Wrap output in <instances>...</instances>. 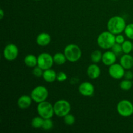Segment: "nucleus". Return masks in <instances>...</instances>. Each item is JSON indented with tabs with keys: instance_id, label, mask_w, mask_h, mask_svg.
Returning <instances> with one entry per match:
<instances>
[{
	"instance_id": "f257e3e1",
	"label": "nucleus",
	"mask_w": 133,
	"mask_h": 133,
	"mask_svg": "<svg viewBox=\"0 0 133 133\" xmlns=\"http://www.w3.org/2000/svg\"><path fill=\"white\" fill-rule=\"evenodd\" d=\"M126 25L127 24L125 19L119 16H115L110 18L107 24L108 31L114 35H118L123 32Z\"/></svg>"
},
{
	"instance_id": "f03ea898",
	"label": "nucleus",
	"mask_w": 133,
	"mask_h": 133,
	"mask_svg": "<svg viewBox=\"0 0 133 133\" xmlns=\"http://www.w3.org/2000/svg\"><path fill=\"white\" fill-rule=\"evenodd\" d=\"M97 42L101 49H111L116 43V36L110 31H104L98 36Z\"/></svg>"
},
{
	"instance_id": "7ed1b4c3",
	"label": "nucleus",
	"mask_w": 133,
	"mask_h": 133,
	"mask_svg": "<svg viewBox=\"0 0 133 133\" xmlns=\"http://www.w3.org/2000/svg\"><path fill=\"white\" fill-rule=\"evenodd\" d=\"M64 53L66 55L68 61L70 62H77L81 58L82 55L81 48L74 44H70L66 45L64 50Z\"/></svg>"
},
{
	"instance_id": "20e7f679",
	"label": "nucleus",
	"mask_w": 133,
	"mask_h": 133,
	"mask_svg": "<svg viewBox=\"0 0 133 133\" xmlns=\"http://www.w3.org/2000/svg\"><path fill=\"white\" fill-rule=\"evenodd\" d=\"M54 112L56 116L60 118H64L68 114L71 110V105L65 99H60L56 101L53 105Z\"/></svg>"
},
{
	"instance_id": "39448f33",
	"label": "nucleus",
	"mask_w": 133,
	"mask_h": 133,
	"mask_svg": "<svg viewBox=\"0 0 133 133\" xmlns=\"http://www.w3.org/2000/svg\"><path fill=\"white\" fill-rule=\"evenodd\" d=\"M38 114L40 116L44 119H49L51 118L55 114L53 105L51 103L47 101L38 103L37 106Z\"/></svg>"
},
{
	"instance_id": "423d86ee",
	"label": "nucleus",
	"mask_w": 133,
	"mask_h": 133,
	"mask_svg": "<svg viewBox=\"0 0 133 133\" xmlns=\"http://www.w3.org/2000/svg\"><path fill=\"white\" fill-rule=\"evenodd\" d=\"M48 90L44 86H37L32 90L31 97L32 101L36 103H40L44 101H46L48 97Z\"/></svg>"
},
{
	"instance_id": "0eeeda50",
	"label": "nucleus",
	"mask_w": 133,
	"mask_h": 133,
	"mask_svg": "<svg viewBox=\"0 0 133 133\" xmlns=\"http://www.w3.org/2000/svg\"><path fill=\"white\" fill-rule=\"evenodd\" d=\"M117 111L121 116H131L133 114V104L127 99H123L117 105Z\"/></svg>"
},
{
	"instance_id": "6e6552de",
	"label": "nucleus",
	"mask_w": 133,
	"mask_h": 133,
	"mask_svg": "<svg viewBox=\"0 0 133 133\" xmlns=\"http://www.w3.org/2000/svg\"><path fill=\"white\" fill-rule=\"evenodd\" d=\"M38 66L43 70L51 68L54 62L53 57L48 53H42L38 56Z\"/></svg>"
},
{
	"instance_id": "1a4fd4ad",
	"label": "nucleus",
	"mask_w": 133,
	"mask_h": 133,
	"mask_svg": "<svg viewBox=\"0 0 133 133\" xmlns=\"http://www.w3.org/2000/svg\"><path fill=\"white\" fill-rule=\"evenodd\" d=\"M19 50L15 44H9L5 46L3 50V57L6 61H13L18 57Z\"/></svg>"
},
{
	"instance_id": "9d476101",
	"label": "nucleus",
	"mask_w": 133,
	"mask_h": 133,
	"mask_svg": "<svg viewBox=\"0 0 133 133\" xmlns=\"http://www.w3.org/2000/svg\"><path fill=\"white\" fill-rule=\"evenodd\" d=\"M125 68L120 64L114 63L109 66V74L112 78L114 79H121L124 77Z\"/></svg>"
},
{
	"instance_id": "9b49d317",
	"label": "nucleus",
	"mask_w": 133,
	"mask_h": 133,
	"mask_svg": "<svg viewBox=\"0 0 133 133\" xmlns=\"http://www.w3.org/2000/svg\"><path fill=\"white\" fill-rule=\"evenodd\" d=\"M94 87L89 82H83L79 85V92L83 96L90 97L94 94Z\"/></svg>"
},
{
	"instance_id": "f8f14e48",
	"label": "nucleus",
	"mask_w": 133,
	"mask_h": 133,
	"mask_svg": "<svg viewBox=\"0 0 133 133\" xmlns=\"http://www.w3.org/2000/svg\"><path fill=\"white\" fill-rule=\"evenodd\" d=\"M117 59V55L112 51H107L103 54L102 62L105 65L110 66L113 64L116 63Z\"/></svg>"
},
{
	"instance_id": "ddd939ff",
	"label": "nucleus",
	"mask_w": 133,
	"mask_h": 133,
	"mask_svg": "<svg viewBox=\"0 0 133 133\" xmlns=\"http://www.w3.org/2000/svg\"><path fill=\"white\" fill-rule=\"evenodd\" d=\"M87 74L91 79H96L101 75V69L96 63L92 64L87 68Z\"/></svg>"
},
{
	"instance_id": "4468645a",
	"label": "nucleus",
	"mask_w": 133,
	"mask_h": 133,
	"mask_svg": "<svg viewBox=\"0 0 133 133\" xmlns=\"http://www.w3.org/2000/svg\"><path fill=\"white\" fill-rule=\"evenodd\" d=\"M119 64L125 70H130L133 67V57L130 54H125L121 57Z\"/></svg>"
},
{
	"instance_id": "2eb2a0df",
	"label": "nucleus",
	"mask_w": 133,
	"mask_h": 133,
	"mask_svg": "<svg viewBox=\"0 0 133 133\" xmlns=\"http://www.w3.org/2000/svg\"><path fill=\"white\" fill-rule=\"evenodd\" d=\"M51 38L49 34L47 32H41L36 37V42L38 45L40 46L45 47L49 45V43L51 42Z\"/></svg>"
},
{
	"instance_id": "dca6fc26",
	"label": "nucleus",
	"mask_w": 133,
	"mask_h": 133,
	"mask_svg": "<svg viewBox=\"0 0 133 133\" xmlns=\"http://www.w3.org/2000/svg\"><path fill=\"white\" fill-rule=\"evenodd\" d=\"M32 99L31 96L23 95L20 96L18 100V106L21 109H27L32 104Z\"/></svg>"
},
{
	"instance_id": "f3484780",
	"label": "nucleus",
	"mask_w": 133,
	"mask_h": 133,
	"mask_svg": "<svg viewBox=\"0 0 133 133\" xmlns=\"http://www.w3.org/2000/svg\"><path fill=\"white\" fill-rule=\"evenodd\" d=\"M57 74L55 70L51 68L44 70L42 77L45 81L47 83H53L55 80H57Z\"/></svg>"
},
{
	"instance_id": "a211bd4d",
	"label": "nucleus",
	"mask_w": 133,
	"mask_h": 133,
	"mask_svg": "<svg viewBox=\"0 0 133 133\" xmlns=\"http://www.w3.org/2000/svg\"><path fill=\"white\" fill-rule=\"evenodd\" d=\"M24 62L29 68H35L38 66V58L32 54H29L25 57Z\"/></svg>"
},
{
	"instance_id": "6ab92c4d",
	"label": "nucleus",
	"mask_w": 133,
	"mask_h": 133,
	"mask_svg": "<svg viewBox=\"0 0 133 133\" xmlns=\"http://www.w3.org/2000/svg\"><path fill=\"white\" fill-rule=\"evenodd\" d=\"M54 62L57 65H62L68 61L64 53H57L53 56Z\"/></svg>"
},
{
	"instance_id": "aec40b11",
	"label": "nucleus",
	"mask_w": 133,
	"mask_h": 133,
	"mask_svg": "<svg viewBox=\"0 0 133 133\" xmlns=\"http://www.w3.org/2000/svg\"><path fill=\"white\" fill-rule=\"evenodd\" d=\"M103 54L99 50H95L92 53L90 56L91 60L94 63H99L102 61Z\"/></svg>"
},
{
	"instance_id": "412c9836",
	"label": "nucleus",
	"mask_w": 133,
	"mask_h": 133,
	"mask_svg": "<svg viewBox=\"0 0 133 133\" xmlns=\"http://www.w3.org/2000/svg\"><path fill=\"white\" fill-rule=\"evenodd\" d=\"M123 53L129 54L133 51V43L130 40H125L124 42L122 44Z\"/></svg>"
},
{
	"instance_id": "4be33fe9",
	"label": "nucleus",
	"mask_w": 133,
	"mask_h": 133,
	"mask_svg": "<svg viewBox=\"0 0 133 133\" xmlns=\"http://www.w3.org/2000/svg\"><path fill=\"white\" fill-rule=\"evenodd\" d=\"M133 86V83L132 81L129 80V79H125L119 83V87H120L121 89L122 90L124 91H128L130 89H131V88Z\"/></svg>"
},
{
	"instance_id": "5701e85b",
	"label": "nucleus",
	"mask_w": 133,
	"mask_h": 133,
	"mask_svg": "<svg viewBox=\"0 0 133 133\" xmlns=\"http://www.w3.org/2000/svg\"><path fill=\"white\" fill-rule=\"evenodd\" d=\"M44 118H42L40 116L35 117L34 118H32V121H31V125L35 129L42 128L43 123H44Z\"/></svg>"
},
{
	"instance_id": "b1692460",
	"label": "nucleus",
	"mask_w": 133,
	"mask_h": 133,
	"mask_svg": "<svg viewBox=\"0 0 133 133\" xmlns=\"http://www.w3.org/2000/svg\"><path fill=\"white\" fill-rule=\"evenodd\" d=\"M125 35L130 40H133V23H129L126 25L125 29Z\"/></svg>"
},
{
	"instance_id": "393cba45",
	"label": "nucleus",
	"mask_w": 133,
	"mask_h": 133,
	"mask_svg": "<svg viewBox=\"0 0 133 133\" xmlns=\"http://www.w3.org/2000/svg\"><path fill=\"white\" fill-rule=\"evenodd\" d=\"M53 127V122L52 121L51 118L49 119H44V123H43L42 128L45 131H49Z\"/></svg>"
},
{
	"instance_id": "a878e982",
	"label": "nucleus",
	"mask_w": 133,
	"mask_h": 133,
	"mask_svg": "<svg viewBox=\"0 0 133 133\" xmlns=\"http://www.w3.org/2000/svg\"><path fill=\"white\" fill-rule=\"evenodd\" d=\"M64 123L67 125H72L75 123V118L74 115L69 113L68 114H67V115L64 117Z\"/></svg>"
},
{
	"instance_id": "bb28decb",
	"label": "nucleus",
	"mask_w": 133,
	"mask_h": 133,
	"mask_svg": "<svg viewBox=\"0 0 133 133\" xmlns=\"http://www.w3.org/2000/svg\"><path fill=\"white\" fill-rule=\"evenodd\" d=\"M111 49L112 51L116 55L117 57L119 55H121L123 53L122 44H118V43H115V44H114V45L112 47Z\"/></svg>"
},
{
	"instance_id": "cd10ccee",
	"label": "nucleus",
	"mask_w": 133,
	"mask_h": 133,
	"mask_svg": "<svg viewBox=\"0 0 133 133\" xmlns=\"http://www.w3.org/2000/svg\"><path fill=\"white\" fill-rule=\"evenodd\" d=\"M43 73H44V70L39 67L38 66H35L33 68V70H32V74L35 75L36 77H41L43 75Z\"/></svg>"
},
{
	"instance_id": "c85d7f7f",
	"label": "nucleus",
	"mask_w": 133,
	"mask_h": 133,
	"mask_svg": "<svg viewBox=\"0 0 133 133\" xmlns=\"http://www.w3.org/2000/svg\"><path fill=\"white\" fill-rule=\"evenodd\" d=\"M68 76L66 75V73L63 72V71H60V72L57 73V80L59 82H64L65 81L67 80Z\"/></svg>"
},
{
	"instance_id": "c756f323",
	"label": "nucleus",
	"mask_w": 133,
	"mask_h": 133,
	"mask_svg": "<svg viewBox=\"0 0 133 133\" xmlns=\"http://www.w3.org/2000/svg\"><path fill=\"white\" fill-rule=\"evenodd\" d=\"M125 37L123 35H119L118 34L117 36H116V43H118V44H122L125 42Z\"/></svg>"
},
{
	"instance_id": "7c9ffc66",
	"label": "nucleus",
	"mask_w": 133,
	"mask_h": 133,
	"mask_svg": "<svg viewBox=\"0 0 133 133\" xmlns=\"http://www.w3.org/2000/svg\"><path fill=\"white\" fill-rule=\"evenodd\" d=\"M125 79H129V80H132L133 79V73L131 71H127L125 72L124 77Z\"/></svg>"
},
{
	"instance_id": "2f4dec72",
	"label": "nucleus",
	"mask_w": 133,
	"mask_h": 133,
	"mask_svg": "<svg viewBox=\"0 0 133 133\" xmlns=\"http://www.w3.org/2000/svg\"><path fill=\"white\" fill-rule=\"evenodd\" d=\"M4 16H5V14H4V11L3 9H1L0 10V19H2L3 18Z\"/></svg>"
},
{
	"instance_id": "473e14b6",
	"label": "nucleus",
	"mask_w": 133,
	"mask_h": 133,
	"mask_svg": "<svg viewBox=\"0 0 133 133\" xmlns=\"http://www.w3.org/2000/svg\"><path fill=\"white\" fill-rule=\"evenodd\" d=\"M34 1H42V0H34Z\"/></svg>"
},
{
	"instance_id": "72a5a7b5",
	"label": "nucleus",
	"mask_w": 133,
	"mask_h": 133,
	"mask_svg": "<svg viewBox=\"0 0 133 133\" xmlns=\"http://www.w3.org/2000/svg\"><path fill=\"white\" fill-rule=\"evenodd\" d=\"M113 1H118V0H113Z\"/></svg>"
},
{
	"instance_id": "f704fd0d",
	"label": "nucleus",
	"mask_w": 133,
	"mask_h": 133,
	"mask_svg": "<svg viewBox=\"0 0 133 133\" xmlns=\"http://www.w3.org/2000/svg\"><path fill=\"white\" fill-rule=\"evenodd\" d=\"M132 83H133V79H132Z\"/></svg>"
}]
</instances>
